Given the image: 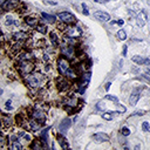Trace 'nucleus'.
Masks as SVG:
<instances>
[{"label":"nucleus","instance_id":"f257e3e1","mask_svg":"<svg viewBox=\"0 0 150 150\" xmlns=\"http://www.w3.org/2000/svg\"><path fill=\"white\" fill-rule=\"evenodd\" d=\"M23 82L29 89H38L41 87H46L48 82V76L47 74L41 71H33L32 74L23 77Z\"/></svg>","mask_w":150,"mask_h":150},{"label":"nucleus","instance_id":"f03ea898","mask_svg":"<svg viewBox=\"0 0 150 150\" xmlns=\"http://www.w3.org/2000/svg\"><path fill=\"white\" fill-rule=\"evenodd\" d=\"M15 68L19 73V75L23 79L25 76L32 74L35 71L36 63L35 61H29V60H23V61H15Z\"/></svg>","mask_w":150,"mask_h":150},{"label":"nucleus","instance_id":"7ed1b4c3","mask_svg":"<svg viewBox=\"0 0 150 150\" xmlns=\"http://www.w3.org/2000/svg\"><path fill=\"white\" fill-rule=\"evenodd\" d=\"M55 87H56V89H57L59 93H61V94H68V93L71 91L74 84H73L71 80L67 79L63 75H59L55 79Z\"/></svg>","mask_w":150,"mask_h":150},{"label":"nucleus","instance_id":"20e7f679","mask_svg":"<svg viewBox=\"0 0 150 150\" xmlns=\"http://www.w3.org/2000/svg\"><path fill=\"white\" fill-rule=\"evenodd\" d=\"M71 68V63H70V60H68L67 57H64L63 55H60L57 56L56 59V69H57V73L59 75H63Z\"/></svg>","mask_w":150,"mask_h":150},{"label":"nucleus","instance_id":"39448f33","mask_svg":"<svg viewBox=\"0 0 150 150\" xmlns=\"http://www.w3.org/2000/svg\"><path fill=\"white\" fill-rule=\"evenodd\" d=\"M59 50H60V55H63L64 57H67L68 60H70L73 62L77 59L76 57V48L74 46L61 43V46L59 47Z\"/></svg>","mask_w":150,"mask_h":150},{"label":"nucleus","instance_id":"423d86ee","mask_svg":"<svg viewBox=\"0 0 150 150\" xmlns=\"http://www.w3.org/2000/svg\"><path fill=\"white\" fill-rule=\"evenodd\" d=\"M63 34H66V35H68V36H70V38L80 39V38L83 35V29H82L80 26H77L76 23H74V25H68V26L66 27Z\"/></svg>","mask_w":150,"mask_h":150},{"label":"nucleus","instance_id":"0eeeda50","mask_svg":"<svg viewBox=\"0 0 150 150\" xmlns=\"http://www.w3.org/2000/svg\"><path fill=\"white\" fill-rule=\"evenodd\" d=\"M56 16H57V19H59V21H61V22H63V23H66V25H74V23H76V16L74 15V14H71L70 12H59L57 14H56Z\"/></svg>","mask_w":150,"mask_h":150},{"label":"nucleus","instance_id":"6e6552de","mask_svg":"<svg viewBox=\"0 0 150 150\" xmlns=\"http://www.w3.org/2000/svg\"><path fill=\"white\" fill-rule=\"evenodd\" d=\"M61 103L63 104V107H71V108H76L77 103H79V98L70 91L68 93L61 101Z\"/></svg>","mask_w":150,"mask_h":150},{"label":"nucleus","instance_id":"1a4fd4ad","mask_svg":"<svg viewBox=\"0 0 150 150\" xmlns=\"http://www.w3.org/2000/svg\"><path fill=\"white\" fill-rule=\"evenodd\" d=\"M48 36H49V42H50V45H52L55 49L59 48V47L61 46V43H62V38L59 36V34H57V29H53V30H50V32L48 33Z\"/></svg>","mask_w":150,"mask_h":150},{"label":"nucleus","instance_id":"9d476101","mask_svg":"<svg viewBox=\"0 0 150 150\" xmlns=\"http://www.w3.org/2000/svg\"><path fill=\"white\" fill-rule=\"evenodd\" d=\"M30 36V34L26 30H16L14 33H12L11 38H12V41H16V42H22L25 43V41Z\"/></svg>","mask_w":150,"mask_h":150},{"label":"nucleus","instance_id":"9b49d317","mask_svg":"<svg viewBox=\"0 0 150 150\" xmlns=\"http://www.w3.org/2000/svg\"><path fill=\"white\" fill-rule=\"evenodd\" d=\"M20 0H6L2 5H1V9L4 12H12V11H16L19 5H20Z\"/></svg>","mask_w":150,"mask_h":150},{"label":"nucleus","instance_id":"f8f14e48","mask_svg":"<svg viewBox=\"0 0 150 150\" xmlns=\"http://www.w3.org/2000/svg\"><path fill=\"white\" fill-rule=\"evenodd\" d=\"M42 20L39 18V16H36V15H33V14H28V15H25V18H23V22L28 26V27H30V28H35L40 22H41Z\"/></svg>","mask_w":150,"mask_h":150},{"label":"nucleus","instance_id":"ddd939ff","mask_svg":"<svg viewBox=\"0 0 150 150\" xmlns=\"http://www.w3.org/2000/svg\"><path fill=\"white\" fill-rule=\"evenodd\" d=\"M13 118L7 112H1V127L2 131H6V129H11L13 125Z\"/></svg>","mask_w":150,"mask_h":150},{"label":"nucleus","instance_id":"4468645a","mask_svg":"<svg viewBox=\"0 0 150 150\" xmlns=\"http://www.w3.org/2000/svg\"><path fill=\"white\" fill-rule=\"evenodd\" d=\"M141 91H142V88H134L130 96H129V104L131 107H135L141 97Z\"/></svg>","mask_w":150,"mask_h":150},{"label":"nucleus","instance_id":"2eb2a0df","mask_svg":"<svg viewBox=\"0 0 150 150\" xmlns=\"http://www.w3.org/2000/svg\"><path fill=\"white\" fill-rule=\"evenodd\" d=\"M131 61L137 66H150V57H145L142 55H134Z\"/></svg>","mask_w":150,"mask_h":150},{"label":"nucleus","instance_id":"dca6fc26","mask_svg":"<svg viewBox=\"0 0 150 150\" xmlns=\"http://www.w3.org/2000/svg\"><path fill=\"white\" fill-rule=\"evenodd\" d=\"M91 139L95 143H103V142H108L110 139V137L105 132H96V134H94L91 136Z\"/></svg>","mask_w":150,"mask_h":150},{"label":"nucleus","instance_id":"f3484780","mask_svg":"<svg viewBox=\"0 0 150 150\" xmlns=\"http://www.w3.org/2000/svg\"><path fill=\"white\" fill-rule=\"evenodd\" d=\"M71 123H73V120H70V118H68V117L63 118V120L60 122V124H59V131L62 132V134H64V132L70 128Z\"/></svg>","mask_w":150,"mask_h":150},{"label":"nucleus","instance_id":"a211bd4d","mask_svg":"<svg viewBox=\"0 0 150 150\" xmlns=\"http://www.w3.org/2000/svg\"><path fill=\"white\" fill-rule=\"evenodd\" d=\"M30 149H33V150H41V149H45L47 145L46 144H43V142L38 137V138H34V139H32V142L29 143V145H28Z\"/></svg>","mask_w":150,"mask_h":150},{"label":"nucleus","instance_id":"6ab92c4d","mask_svg":"<svg viewBox=\"0 0 150 150\" xmlns=\"http://www.w3.org/2000/svg\"><path fill=\"white\" fill-rule=\"evenodd\" d=\"M94 16L97 19V20H100V21H103V22H108V21H110V15L107 13V12H103V11H96V12H94Z\"/></svg>","mask_w":150,"mask_h":150},{"label":"nucleus","instance_id":"aec40b11","mask_svg":"<svg viewBox=\"0 0 150 150\" xmlns=\"http://www.w3.org/2000/svg\"><path fill=\"white\" fill-rule=\"evenodd\" d=\"M55 137H56L57 143L60 144L61 149H68V148H69V144H68V142H67V138H66V136H63L62 132L55 134Z\"/></svg>","mask_w":150,"mask_h":150},{"label":"nucleus","instance_id":"412c9836","mask_svg":"<svg viewBox=\"0 0 150 150\" xmlns=\"http://www.w3.org/2000/svg\"><path fill=\"white\" fill-rule=\"evenodd\" d=\"M33 108H35V109H40V110H43V111H48L49 110V104L47 103V102H45L43 100H38L36 102H35V104L33 105Z\"/></svg>","mask_w":150,"mask_h":150},{"label":"nucleus","instance_id":"4be33fe9","mask_svg":"<svg viewBox=\"0 0 150 150\" xmlns=\"http://www.w3.org/2000/svg\"><path fill=\"white\" fill-rule=\"evenodd\" d=\"M49 127H47V128H43V129H41L40 130V132H39V138L43 142V144H46L47 146H48V131H49Z\"/></svg>","mask_w":150,"mask_h":150},{"label":"nucleus","instance_id":"5701e85b","mask_svg":"<svg viewBox=\"0 0 150 150\" xmlns=\"http://www.w3.org/2000/svg\"><path fill=\"white\" fill-rule=\"evenodd\" d=\"M136 21H137V23H138L139 27H143L145 25V22H146V14H145L144 11H141L136 15Z\"/></svg>","mask_w":150,"mask_h":150},{"label":"nucleus","instance_id":"b1692460","mask_svg":"<svg viewBox=\"0 0 150 150\" xmlns=\"http://www.w3.org/2000/svg\"><path fill=\"white\" fill-rule=\"evenodd\" d=\"M41 16H42L43 21H45V22H47V23H55V22H56V20H59V19H56L57 16L52 15V14H48V13H45V12H42V13H41Z\"/></svg>","mask_w":150,"mask_h":150},{"label":"nucleus","instance_id":"393cba45","mask_svg":"<svg viewBox=\"0 0 150 150\" xmlns=\"http://www.w3.org/2000/svg\"><path fill=\"white\" fill-rule=\"evenodd\" d=\"M34 29H35L38 33L42 34V35H45V34L49 33V32H48V26H47L46 23H43L42 21H41V22H40V23H39V25H38V26L34 28Z\"/></svg>","mask_w":150,"mask_h":150},{"label":"nucleus","instance_id":"a878e982","mask_svg":"<svg viewBox=\"0 0 150 150\" xmlns=\"http://www.w3.org/2000/svg\"><path fill=\"white\" fill-rule=\"evenodd\" d=\"M14 22H15V19L12 14H7L6 16H4V23L5 26L7 27H11V26H14Z\"/></svg>","mask_w":150,"mask_h":150},{"label":"nucleus","instance_id":"bb28decb","mask_svg":"<svg viewBox=\"0 0 150 150\" xmlns=\"http://www.w3.org/2000/svg\"><path fill=\"white\" fill-rule=\"evenodd\" d=\"M8 149H11V150H22V149H23V145H22V143L20 142V139H16V141L12 142V143L8 145Z\"/></svg>","mask_w":150,"mask_h":150},{"label":"nucleus","instance_id":"cd10ccee","mask_svg":"<svg viewBox=\"0 0 150 150\" xmlns=\"http://www.w3.org/2000/svg\"><path fill=\"white\" fill-rule=\"evenodd\" d=\"M27 12H28V7H27V5H26L25 2L21 1L20 5H19V7H18V9H16V13L20 14V15H25Z\"/></svg>","mask_w":150,"mask_h":150},{"label":"nucleus","instance_id":"c85d7f7f","mask_svg":"<svg viewBox=\"0 0 150 150\" xmlns=\"http://www.w3.org/2000/svg\"><path fill=\"white\" fill-rule=\"evenodd\" d=\"M42 70H43V73L47 74V75H48L49 73H52V70H53V66H52V63H50V62H43Z\"/></svg>","mask_w":150,"mask_h":150},{"label":"nucleus","instance_id":"c756f323","mask_svg":"<svg viewBox=\"0 0 150 150\" xmlns=\"http://www.w3.org/2000/svg\"><path fill=\"white\" fill-rule=\"evenodd\" d=\"M116 36H117V38H118V40H121V41L127 40V33H125V30H124V29H120V30H117Z\"/></svg>","mask_w":150,"mask_h":150},{"label":"nucleus","instance_id":"7c9ffc66","mask_svg":"<svg viewBox=\"0 0 150 150\" xmlns=\"http://www.w3.org/2000/svg\"><path fill=\"white\" fill-rule=\"evenodd\" d=\"M104 100H108V101L112 102V103H114V104H116V105L120 103V102H118L117 96H115V95H109V94H108V95H105V96H104Z\"/></svg>","mask_w":150,"mask_h":150},{"label":"nucleus","instance_id":"2f4dec72","mask_svg":"<svg viewBox=\"0 0 150 150\" xmlns=\"http://www.w3.org/2000/svg\"><path fill=\"white\" fill-rule=\"evenodd\" d=\"M101 116H102V118L105 120V121H111L112 117H114V114H112L111 111H107V112H103Z\"/></svg>","mask_w":150,"mask_h":150},{"label":"nucleus","instance_id":"473e14b6","mask_svg":"<svg viewBox=\"0 0 150 150\" xmlns=\"http://www.w3.org/2000/svg\"><path fill=\"white\" fill-rule=\"evenodd\" d=\"M141 128H142V130H143L144 132H150V123H149L148 121H143Z\"/></svg>","mask_w":150,"mask_h":150},{"label":"nucleus","instance_id":"72a5a7b5","mask_svg":"<svg viewBox=\"0 0 150 150\" xmlns=\"http://www.w3.org/2000/svg\"><path fill=\"white\" fill-rule=\"evenodd\" d=\"M120 132L122 134V136H129V135L131 134V130H130V128H128V127H122V128L120 129Z\"/></svg>","mask_w":150,"mask_h":150},{"label":"nucleus","instance_id":"f704fd0d","mask_svg":"<svg viewBox=\"0 0 150 150\" xmlns=\"http://www.w3.org/2000/svg\"><path fill=\"white\" fill-rule=\"evenodd\" d=\"M96 109H98V110L103 111V110L105 109V104H104V102H103V101L97 102V103H96Z\"/></svg>","mask_w":150,"mask_h":150},{"label":"nucleus","instance_id":"c9c22d12","mask_svg":"<svg viewBox=\"0 0 150 150\" xmlns=\"http://www.w3.org/2000/svg\"><path fill=\"white\" fill-rule=\"evenodd\" d=\"M81 6H82V13H83V14H84L86 16H88V15H89V11H88V6H87V5L84 4V2H82V5H81Z\"/></svg>","mask_w":150,"mask_h":150},{"label":"nucleus","instance_id":"e433bc0d","mask_svg":"<svg viewBox=\"0 0 150 150\" xmlns=\"http://www.w3.org/2000/svg\"><path fill=\"white\" fill-rule=\"evenodd\" d=\"M143 115H145V110H137L134 114H131L130 117H134V116H143Z\"/></svg>","mask_w":150,"mask_h":150},{"label":"nucleus","instance_id":"4c0bfd02","mask_svg":"<svg viewBox=\"0 0 150 150\" xmlns=\"http://www.w3.org/2000/svg\"><path fill=\"white\" fill-rule=\"evenodd\" d=\"M5 108H6L7 110H12V109H13V105H12V101H11V100H7V101L5 102Z\"/></svg>","mask_w":150,"mask_h":150},{"label":"nucleus","instance_id":"58836bf2","mask_svg":"<svg viewBox=\"0 0 150 150\" xmlns=\"http://www.w3.org/2000/svg\"><path fill=\"white\" fill-rule=\"evenodd\" d=\"M22 138H23V139H25L27 143H30V142H32V136H30L28 132H26V134H25V136H23Z\"/></svg>","mask_w":150,"mask_h":150},{"label":"nucleus","instance_id":"ea45409f","mask_svg":"<svg viewBox=\"0 0 150 150\" xmlns=\"http://www.w3.org/2000/svg\"><path fill=\"white\" fill-rule=\"evenodd\" d=\"M127 54H128V46L123 45L122 46V56H127Z\"/></svg>","mask_w":150,"mask_h":150},{"label":"nucleus","instance_id":"a19ab883","mask_svg":"<svg viewBox=\"0 0 150 150\" xmlns=\"http://www.w3.org/2000/svg\"><path fill=\"white\" fill-rule=\"evenodd\" d=\"M117 107H118V108H117V111H118V112H122V114H123V112H125V110H127V109H125V107H124V105H121V104L118 103V104H117Z\"/></svg>","mask_w":150,"mask_h":150},{"label":"nucleus","instance_id":"79ce46f5","mask_svg":"<svg viewBox=\"0 0 150 150\" xmlns=\"http://www.w3.org/2000/svg\"><path fill=\"white\" fill-rule=\"evenodd\" d=\"M46 5L48 4V5H50V6H56V1H52V0H45L43 1Z\"/></svg>","mask_w":150,"mask_h":150},{"label":"nucleus","instance_id":"37998d69","mask_svg":"<svg viewBox=\"0 0 150 150\" xmlns=\"http://www.w3.org/2000/svg\"><path fill=\"white\" fill-rule=\"evenodd\" d=\"M110 87H111V82H107V83H105V86H104V89H105V91H109Z\"/></svg>","mask_w":150,"mask_h":150},{"label":"nucleus","instance_id":"c03bdc74","mask_svg":"<svg viewBox=\"0 0 150 150\" xmlns=\"http://www.w3.org/2000/svg\"><path fill=\"white\" fill-rule=\"evenodd\" d=\"M116 23H117L118 26H123V25H124V20H123V19H118V20H116Z\"/></svg>","mask_w":150,"mask_h":150},{"label":"nucleus","instance_id":"a18cd8bd","mask_svg":"<svg viewBox=\"0 0 150 150\" xmlns=\"http://www.w3.org/2000/svg\"><path fill=\"white\" fill-rule=\"evenodd\" d=\"M95 2H97V4H107L108 1H110V0H94Z\"/></svg>","mask_w":150,"mask_h":150},{"label":"nucleus","instance_id":"49530a36","mask_svg":"<svg viewBox=\"0 0 150 150\" xmlns=\"http://www.w3.org/2000/svg\"><path fill=\"white\" fill-rule=\"evenodd\" d=\"M145 74L150 76V69H149V68H148V69H145Z\"/></svg>","mask_w":150,"mask_h":150},{"label":"nucleus","instance_id":"de8ad7c7","mask_svg":"<svg viewBox=\"0 0 150 150\" xmlns=\"http://www.w3.org/2000/svg\"><path fill=\"white\" fill-rule=\"evenodd\" d=\"M76 121H77V116H75V117H74V118H73V122H74V123H75V122H76Z\"/></svg>","mask_w":150,"mask_h":150},{"label":"nucleus","instance_id":"09e8293b","mask_svg":"<svg viewBox=\"0 0 150 150\" xmlns=\"http://www.w3.org/2000/svg\"><path fill=\"white\" fill-rule=\"evenodd\" d=\"M5 1H6V0H0V6H1V5H2Z\"/></svg>","mask_w":150,"mask_h":150}]
</instances>
